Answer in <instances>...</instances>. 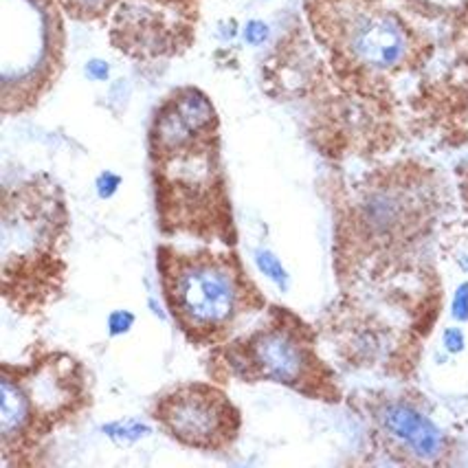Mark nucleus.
<instances>
[{
    "mask_svg": "<svg viewBox=\"0 0 468 468\" xmlns=\"http://www.w3.org/2000/svg\"><path fill=\"white\" fill-rule=\"evenodd\" d=\"M86 75L94 82H106L108 75H111V66L108 62H103V60H91V62H86Z\"/></svg>",
    "mask_w": 468,
    "mask_h": 468,
    "instance_id": "f3484780",
    "label": "nucleus"
},
{
    "mask_svg": "<svg viewBox=\"0 0 468 468\" xmlns=\"http://www.w3.org/2000/svg\"><path fill=\"white\" fill-rule=\"evenodd\" d=\"M378 431L396 453L418 464H439L448 456V438L418 405L406 398L381 400L374 409Z\"/></svg>",
    "mask_w": 468,
    "mask_h": 468,
    "instance_id": "423d86ee",
    "label": "nucleus"
},
{
    "mask_svg": "<svg viewBox=\"0 0 468 468\" xmlns=\"http://www.w3.org/2000/svg\"><path fill=\"white\" fill-rule=\"evenodd\" d=\"M411 216H414V205L409 196L394 187L374 189L367 193L361 205L363 226L374 238H391L400 234L405 226L411 225Z\"/></svg>",
    "mask_w": 468,
    "mask_h": 468,
    "instance_id": "0eeeda50",
    "label": "nucleus"
},
{
    "mask_svg": "<svg viewBox=\"0 0 468 468\" xmlns=\"http://www.w3.org/2000/svg\"><path fill=\"white\" fill-rule=\"evenodd\" d=\"M136 324V316L135 312L130 310H112L111 315H108V334L111 337H124V334L130 333L132 328H135Z\"/></svg>",
    "mask_w": 468,
    "mask_h": 468,
    "instance_id": "f8f14e48",
    "label": "nucleus"
},
{
    "mask_svg": "<svg viewBox=\"0 0 468 468\" xmlns=\"http://www.w3.org/2000/svg\"><path fill=\"white\" fill-rule=\"evenodd\" d=\"M154 418L169 438L201 451L229 447L240 431V414L225 391L205 382L183 385L159 398Z\"/></svg>",
    "mask_w": 468,
    "mask_h": 468,
    "instance_id": "39448f33",
    "label": "nucleus"
},
{
    "mask_svg": "<svg viewBox=\"0 0 468 468\" xmlns=\"http://www.w3.org/2000/svg\"><path fill=\"white\" fill-rule=\"evenodd\" d=\"M442 345L448 354H462L466 349V334L464 330L451 325L442 333Z\"/></svg>",
    "mask_w": 468,
    "mask_h": 468,
    "instance_id": "2eb2a0df",
    "label": "nucleus"
},
{
    "mask_svg": "<svg viewBox=\"0 0 468 468\" xmlns=\"http://www.w3.org/2000/svg\"><path fill=\"white\" fill-rule=\"evenodd\" d=\"M226 365L242 381H268L312 398H333V378L321 365L310 330L292 315H277L242 341L229 345Z\"/></svg>",
    "mask_w": 468,
    "mask_h": 468,
    "instance_id": "7ed1b4c3",
    "label": "nucleus"
},
{
    "mask_svg": "<svg viewBox=\"0 0 468 468\" xmlns=\"http://www.w3.org/2000/svg\"><path fill=\"white\" fill-rule=\"evenodd\" d=\"M119 187H121V177L119 174L111 172V169H106V172H102L97 178H94V192H97V196L102 198V201H108V198L115 196V193L119 192Z\"/></svg>",
    "mask_w": 468,
    "mask_h": 468,
    "instance_id": "ddd939ff",
    "label": "nucleus"
},
{
    "mask_svg": "<svg viewBox=\"0 0 468 468\" xmlns=\"http://www.w3.org/2000/svg\"><path fill=\"white\" fill-rule=\"evenodd\" d=\"M268 33H271V29H268L267 22L249 21L247 27H244V40H247L250 46H259L268 40Z\"/></svg>",
    "mask_w": 468,
    "mask_h": 468,
    "instance_id": "dca6fc26",
    "label": "nucleus"
},
{
    "mask_svg": "<svg viewBox=\"0 0 468 468\" xmlns=\"http://www.w3.org/2000/svg\"><path fill=\"white\" fill-rule=\"evenodd\" d=\"M333 45L361 69L390 73L411 55V33L396 13L372 0H337L328 13Z\"/></svg>",
    "mask_w": 468,
    "mask_h": 468,
    "instance_id": "20e7f679",
    "label": "nucleus"
},
{
    "mask_svg": "<svg viewBox=\"0 0 468 468\" xmlns=\"http://www.w3.org/2000/svg\"><path fill=\"white\" fill-rule=\"evenodd\" d=\"M60 3H62L66 12L73 13L75 18L94 21V18H102L115 0H60Z\"/></svg>",
    "mask_w": 468,
    "mask_h": 468,
    "instance_id": "9b49d317",
    "label": "nucleus"
},
{
    "mask_svg": "<svg viewBox=\"0 0 468 468\" xmlns=\"http://www.w3.org/2000/svg\"><path fill=\"white\" fill-rule=\"evenodd\" d=\"M62 25L53 0H3V102L22 111L60 70Z\"/></svg>",
    "mask_w": 468,
    "mask_h": 468,
    "instance_id": "f03ea898",
    "label": "nucleus"
},
{
    "mask_svg": "<svg viewBox=\"0 0 468 468\" xmlns=\"http://www.w3.org/2000/svg\"><path fill=\"white\" fill-rule=\"evenodd\" d=\"M102 431L117 444H135L152 436V427H150L148 423H144V420L136 418L112 420V423L103 424Z\"/></svg>",
    "mask_w": 468,
    "mask_h": 468,
    "instance_id": "1a4fd4ad",
    "label": "nucleus"
},
{
    "mask_svg": "<svg viewBox=\"0 0 468 468\" xmlns=\"http://www.w3.org/2000/svg\"><path fill=\"white\" fill-rule=\"evenodd\" d=\"M464 201H466V205H468V177H466V181H464Z\"/></svg>",
    "mask_w": 468,
    "mask_h": 468,
    "instance_id": "a211bd4d",
    "label": "nucleus"
},
{
    "mask_svg": "<svg viewBox=\"0 0 468 468\" xmlns=\"http://www.w3.org/2000/svg\"><path fill=\"white\" fill-rule=\"evenodd\" d=\"M160 280L174 319L196 341L231 330L249 300L247 282L231 258L160 250Z\"/></svg>",
    "mask_w": 468,
    "mask_h": 468,
    "instance_id": "f257e3e1",
    "label": "nucleus"
},
{
    "mask_svg": "<svg viewBox=\"0 0 468 468\" xmlns=\"http://www.w3.org/2000/svg\"><path fill=\"white\" fill-rule=\"evenodd\" d=\"M451 316L457 324H466L468 321V282H462L453 292Z\"/></svg>",
    "mask_w": 468,
    "mask_h": 468,
    "instance_id": "4468645a",
    "label": "nucleus"
},
{
    "mask_svg": "<svg viewBox=\"0 0 468 468\" xmlns=\"http://www.w3.org/2000/svg\"><path fill=\"white\" fill-rule=\"evenodd\" d=\"M169 102L181 112V117L187 121V126L192 127V130H196L198 135L209 136L211 130H216L218 119H216L214 106H211L209 97L198 91V88H183V91H178Z\"/></svg>",
    "mask_w": 468,
    "mask_h": 468,
    "instance_id": "6e6552de",
    "label": "nucleus"
},
{
    "mask_svg": "<svg viewBox=\"0 0 468 468\" xmlns=\"http://www.w3.org/2000/svg\"><path fill=\"white\" fill-rule=\"evenodd\" d=\"M253 259H255V267H258V271L262 273L268 282L275 283L280 291H288V286H291V275H288L286 267H283L282 259L277 258L273 250L255 249Z\"/></svg>",
    "mask_w": 468,
    "mask_h": 468,
    "instance_id": "9d476101",
    "label": "nucleus"
}]
</instances>
